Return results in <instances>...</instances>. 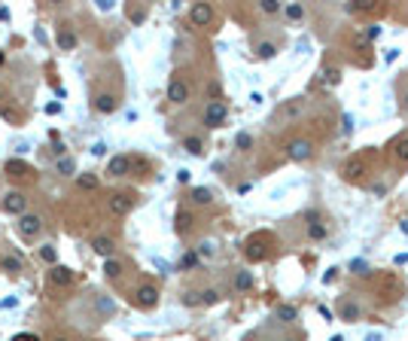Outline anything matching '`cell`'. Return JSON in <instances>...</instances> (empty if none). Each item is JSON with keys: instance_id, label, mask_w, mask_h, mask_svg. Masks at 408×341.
Listing matches in <instances>:
<instances>
[{"instance_id": "1", "label": "cell", "mask_w": 408, "mask_h": 341, "mask_svg": "<svg viewBox=\"0 0 408 341\" xmlns=\"http://www.w3.org/2000/svg\"><path fill=\"white\" fill-rule=\"evenodd\" d=\"M0 210H3V213H12V216H24V210H27L24 192H6L3 201H0Z\"/></svg>"}, {"instance_id": "2", "label": "cell", "mask_w": 408, "mask_h": 341, "mask_svg": "<svg viewBox=\"0 0 408 341\" xmlns=\"http://www.w3.org/2000/svg\"><path fill=\"white\" fill-rule=\"evenodd\" d=\"M131 207H134V195L131 192H116V195L107 198V210L113 216H125V213H131Z\"/></svg>"}, {"instance_id": "3", "label": "cell", "mask_w": 408, "mask_h": 341, "mask_svg": "<svg viewBox=\"0 0 408 341\" xmlns=\"http://www.w3.org/2000/svg\"><path fill=\"white\" fill-rule=\"evenodd\" d=\"M226 116H229V107L223 101H210L204 107V125H210V128H219L226 122Z\"/></svg>"}, {"instance_id": "4", "label": "cell", "mask_w": 408, "mask_h": 341, "mask_svg": "<svg viewBox=\"0 0 408 341\" xmlns=\"http://www.w3.org/2000/svg\"><path fill=\"white\" fill-rule=\"evenodd\" d=\"M134 305H137V308H143V311L155 308V305H159V290H155L152 284H140V287H137V293H134Z\"/></svg>"}, {"instance_id": "5", "label": "cell", "mask_w": 408, "mask_h": 341, "mask_svg": "<svg viewBox=\"0 0 408 341\" xmlns=\"http://www.w3.org/2000/svg\"><path fill=\"white\" fill-rule=\"evenodd\" d=\"M287 156H290L293 162H308V159L314 156V146H311V140L299 137V140H290V143H287Z\"/></svg>"}, {"instance_id": "6", "label": "cell", "mask_w": 408, "mask_h": 341, "mask_svg": "<svg viewBox=\"0 0 408 341\" xmlns=\"http://www.w3.org/2000/svg\"><path fill=\"white\" fill-rule=\"evenodd\" d=\"M189 21H192L195 27H207V24L213 21V6H210V3H192Z\"/></svg>"}, {"instance_id": "7", "label": "cell", "mask_w": 408, "mask_h": 341, "mask_svg": "<svg viewBox=\"0 0 408 341\" xmlns=\"http://www.w3.org/2000/svg\"><path fill=\"white\" fill-rule=\"evenodd\" d=\"M40 232H43V220H40L37 213L18 216V235H21V238H37Z\"/></svg>"}, {"instance_id": "8", "label": "cell", "mask_w": 408, "mask_h": 341, "mask_svg": "<svg viewBox=\"0 0 408 341\" xmlns=\"http://www.w3.org/2000/svg\"><path fill=\"white\" fill-rule=\"evenodd\" d=\"M168 101H171V104H186V101H189V85H186V79L171 76V82H168Z\"/></svg>"}, {"instance_id": "9", "label": "cell", "mask_w": 408, "mask_h": 341, "mask_svg": "<svg viewBox=\"0 0 408 341\" xmlns=\"http://www.w3.org/2000/svg\"><path fill=\"white\" fill-rule=\"evenodd\" d=\"M3 168H6V174L15 177V180H27V177H34V168H30L27 162H21V159H9Z\"/></svg>"}, {"instance_id": "10", "label": "cell", "mask_w": 408, "mask_h": 341, "mask_svg": "<svg viewBox=\"0 0 408 341\" xmlns=\"http://www.w3.org/2000/svg\"><path fill=\"white\" fill-rule=\"evenodd\" d=\"M131 171V159L128 156H113L110 162H107V174L110 177H125Z\"/></svg>"}, {"instance_id": "11", "label": "cell", "mask_w": 408, "mask_h": 341, "mask_svg": "<svg viewBox=\"0 0 408 341\" xmlns=\"http://www.w3.org/2000/svg\"><path fill=\"white\" fill-rule=\"evenodd\" d=\"M116 107H119L116 95H110V91H98V95H95V110H98V113H113Z\"/></svg>"}, {"instance_id": "12", "label": "cell", "mask_w": 408, "mask_h": 341, "mask_svg": "<svg viewBox=\"0 0 408 341\" xmlns=\"http://www.w3.org/2000/svg\"><path fill=\"white\" fill-rule=\"evenodd\" d=\"M366 174V159H351L348 165H344V177L348 180H360Z\"/></svg>"}, {"instance_id": "13", "label": "cell", "mask_w": 408, "mask_h": 341, "mask_svg": "<svg viewBox=\"0 0 408 341\" xmlns=\"http://www.w3.org/2000/svg\"><path fill=\"white\" fill-rule=\"evenodd\" d=\"M91 250H95L98 256L110 259V256H113V250H116V244H113V238H95V241H91Z\"/></svg>"}, {"instance_id": "14", "label": "cell", "mask_w": 408, "mask_h": 341, "mask_svg": "<svg viewBox=\"0 0 408 341\" xmlns=\"http://www.w3.org/2000/svg\"><path fill=\"white\" fill-rule=\"evenodd\" d=\"M390 152H393V159L408 162V134H399V137L390 143Z\"/></svg>"}, {"instance_id": "15", "label": "cell", "mask_w": 408, "mask_h": 341, "mask_svg": "<svg viewBox=\"0 0 408 341\" xmlns=\"http://www.w3.org/2000/svg\"><path fill=\"white\" fill-rule=\"evenodd\" d=\"M268 256V250H265V244L259 241V238H253V241H247V259H253V262H259V259H265Z\"/></svg>"}, {"instance_id": "16", "label": "cell", "mask_w": 408, "mask_h": 341, "mask_svg": "<svg viewBox=\"0 0 408 341\" xmlns=\"http://www.w3.org/2000/svg\"><path fill=\"white\" fill-rule=\"evenodd\" d=\"M49 277H52V284H58V287H67V284L73 281V274H70V268H64V265H52V271H49Z\"/></svg>"}, {"instance_id": "17", "label": "cell", "mask_w": 408, "mask_h": 341, "mask_svg": "<svg viewBox=\"0 0 408 341\" xmlns=\"http://www.w3.org/2000/svg\"><path fill=\"white\" fill-rule=\"evenodd\" d=\"M302 113H305V101H302V98H296L293 104L280 107V116H284V119H296V116H302Z\"/></svg>"}, {"instance_id": "18", "label": "cell", "mask_w": 408, "mask_h": 341, "mask_svg": "<svg viewBox=\"0 0 408 341\" xmlns=\"http://www.w3.org/2000/svg\"><path fill=\"white\" fill-rule=\"evenodd\" d=\"M326 235H329V229H326L320 220H314V216H311V223H308V238H311V241H323Z\"/></svg>"}, {"instance_id": "19", "label": "cell", "mask_w": 408, "mask_h": 341, "mask_svg": "<svg viewBox=\"0 0 408 341\" xmlns=\"http://www.w3.org/2000/svg\"><path fill=\"white\" fill-rule=\"evenodd\" d=\"M58 46H61L64 52H73V49H76V37H73V30L61 27V30H58Z\"/></svg>"}, {"instance_id": "20", "label": "cell", "mask_w": 408, "mask_h": 341, "mask_svg": "<svg viewBox=\"0 0 408 341\" xmlns=\"http://www.w3.org/2000/svg\"><path fill=\"white\" fill-rule=\"evenodd\" d=\"M104 277H107V281H119V277H122V262L104 259Z\"/></svg>"}, {"instance_id": "21", "label": "cell", "mask_w": 408, "mask_h": 341, "mask_svg": "<svg viewBox=\"0 0 408 341\" xmlns=\"http://www.w3.org/2000/svg\"><path fill=\"white\" fill-rule=\"evenodd\" d=\"M338 79H341V70H338V67H326V70L320 73V82H323V85H338Z\"/></svg>"}, {"instance_id": "22", "label": "cell", "mask_w": 408, "mask_h": 341, "mask_svg": "<svg viewBox=\"0 0 408 341\" xmlns=\"http://www.w3.org/2000/svg\"><path fill=\"white\" fill-rule=\"evenodd\" d=\"M192 201H195V204H210V201H213V192L204 189V186H198V189H192Z\"/></svg>"}, {"instance_id": "23", "label": "cell", "mask_w": 408, "mask_h": 341, "mask_svg": "<svg viewBox=\"0 0 408 341\" xmlns=\"http://www.w3.org/2000/svg\"><path fill=\"white\" fill-rule=\"evenodd\" d=\"M250 287H253V274H250V271H238V274H235V290L244 293V290H250Z\"/></svg>"}, {"instance_id": "24", "label": "cell", "mask_w": 408, "mask_h": 341, "mask_svg": "<svg viewBox=\"0 0 408 341\" xmlns=\"http://www.w3.org/2000/svg\"><path fill=\"white\" fill-rule=\"evenodd\" d=\"M284 15H287L290 21H299V18L305 15V6H302V3H290V6H284Z\"/></svg>"}, {"instance_id": "25", "label": "cell", "mask_w": 408, "mask_h": 341, "mask_svg": "<svg viewBox=\"0 0 408 341\" xmlns=\"http://www.w3.org/2000/svg\"><path fill=\"white\" fill-rule=\"evenodd\" d=\"M296 317H299V311H296L293 305H280V308H277V320H284V323H293Z\"/></svg>"}, {"instance_id": "26", "label": "cell", "mask_w": 408, "mask_h": 341, "mask_svg": "<svg viewBox=\"0 0 408 341\" xmlns=\"http://www.w3.org/2000/svg\"><path fill=\"white\" fill-rule=\"evenodd\" d=\"M256 55H259L262 61H268V58H274V55H277V46H274V43H259Z\"/></svg>"}, {"instance_id": "27", "label": "cell", "mask_w": 408, "mask_h": 341, "mask_svg": "<svg viewBox=\"0 0 408 341\" xmlns=\"http://www.w3.org/2000/svg\"><path fill=\"white\" fill-rule=\"evenodd\" d=\"M183 149H189L192 156H201V152H204V143H201L198 137H186V140H183Z\"/></svg>"}, {"instance_id": "28", "label": "cell", "mask_w": 408, "mask_h": 341, "mask_svg": "<svg viewBox=\"0 0 408 341\" xmlns=\"http://www.w3.org/2000/svg\"><path fill=\"white\" fill-rule=\"evenodd\" d=\"M113 311H116V302H113L110 296H101V299H98V314H107V317H110Z\"/></svg>"}, {"instance_id": "29", "label": "cell", "mask_w": 408, "mask_h": 341, "mask_svg": "<svg viewBox=\"0 0 408 341\" xmlns=\"http://www.w3.org/2000/svg\"><path fill=\"white\" fill-rule=\"evenodd\" d=\"M341 317H344L348 323H354V320H360V308H357L354 302H344V308H341Z\"/></svg>"}, {"instance_id": "30", "label": "cell", "mask_w": 408, "mask_h": 341, "mask_svg": "<svg viewBox=\"0 0 408 341\" xmlns=\"http://www.w3.org/2000/svg\"><path fill=\"white\" fill-rule=\"evenodd\" d=\"M235 146H238V149H241V152H247V149H250V146H253V137H250V134H247V131H241V134H238V137H235Z\"/></svg>"}, {"instance_id": "31", "label": "cell", "mask_w": 408, "mask_h": 341, "mask_svg": "<svg viewBox=\"0 0 408 341\" xmlns=\"http://www.w3.org/2000/svg\"><path fill=\"white\" fill-rule=\"evenodd\" d=\"M58 171H61V174H73V171H76V162H73L70 156H61V159H58Z\"/></svg>"}, {"instance_id": "32", "label": "cell", "mask_w": 408, "mask_h": 341, "mask_svg": "<svg viewBox=\"0 0 408 341\" xmlns=\"http://www.w3.org/2000/svg\"><path fill=\"white\" fill-rule=\"evenodd\" d=\"M189 229H192V216L186 210H180L177 213V232H189Z\"/></svg>"}, {"instance_id": "33", "label": "cell", "mask_w": 408, "mask_h": 341, "mask_svg": "<svg viewBox=\"0 0 408 341\" xmlns=\"http://www.w3.org/2000/svg\"><path fill=\"white\" fill-rule=\"evenodd\" d=\"M195 265H198V253H186V256L180 259V268H183V271H192Z\"/></svg>"}, {"instance_id": "34", "label": "cell", "mask_w": 408, "mask_h": 341, "mask_svg": "<svg viewBox=\"0 0 408 341\" xmlns=\"http://www.w3.org/2000/svg\"><path fill=\"white\" fill-rule=\"evenodd\" d=\"M3 271H9V274H18V271H21V262H18L15 256H6V259H3Z\"/></svg>"}, {"instance_id": "35", "label": "cell", "mask_w": 408, "mask_h": 341, "mask_svg": "<svg viewBox=\"0 0 408 341\" xmlns=\"http://www.w3.org/2000/svg\"><path fill=\"white\" fill-rule=\"evenodd\" d=\"M76 183H79V189H95V186H98V180H95L91 174H79Z\"/></svg>"}, {"instance_id": "36", "label": "cell", "mask_w": 408, "mask_h": 341, "mask_svg": "<svg viewBox=\"0 0 408 341\" xmlns=\"http://www.w3.org/2000/svg\"><path fill=\"white\" fill-rule=\"evenodd\" d=\"M213 253H216V244H213V241H201V244H198V256L207 259V256H213Z\"/></svg>"}, {"instance_id": "37", "label": "cell", "mask_w": 408, "mask_h": 341, "mask_svg": "<svg viewBox=\"0 0 408 341\" xmlns=\"http://www.w3.org/2000/svg\"><path fill=\"white\" fill-rule=\"evenodd\" d=\"M40 256H43L46 262H52V265H55V259H58V253H55V247H52V244H46V247H40Z\"/></svg>"}, {"instance_id": "38", "label": "cell", "mask_w": 408, "mask_h": 341, "mask_svg": "<svg viewBox=\"0 0 408 341\" xmlns=\"http://www.w3.org/2000/svg\"><path fill=\"white\" fill-rule=\"evenodd\" d=\"M219 302V293L216 290H204L201 293V305H216Z\"/></svg>"}, {"instance_id": "39", "label": "cell", "mask_w": 408, "mask_h": 341, "mask_svg": "<svg viewBox=\"0 0 408 341\" xmlns=\"http://www.w3.org/2000/svg\"><path fill=\"white\" fill-rule=\"evenodd\" d=\"M259 9L271 15V12H277V9H280V3H277V0H262V3H259Z\"/></svg>"}, {"instance_id": "40", "label": "cell", "mask_w": 408, "mask_h": 341, "mask_svg": "<svg viewBox=\"0 0 408 341\" xmlns=\"http://www.w3.org/2000/svg\"><path fill=\"white\" fill-rule=\"evenodd\" d=\"M351 9H360V12H369V9H375V0H360V3H351Z\"/></svg>"}, {"instance_id": "41", "label": "cell", "mask_w": 408, "mask_h": 341, "mask_svg": "<svg viewBox=\"0 0 408 341\" xmlns=\"http://www.w3.org/2000/svg\"><path fill=\"white\" fill-rule=\"evenodd\" d=\"M183 302H186V305H201V293H186Z\"/></svg>"}, {"instance_id": "42", "label": "cell", "mask_w": 408, "mask_h": 341, "mask_svg": "<svg viewBox=\"0 0 408 341\" xmlns=\"http://www.w3.org/2000/svg\"><path fill=\"white\" fill-rule=\"evenodd\" d=\"M351 268H354L357 274H369V265H366V262H357V259H354V262H351Z\"/></svg>"}, {"instance_id": "43", "label": "cell", "mask_w": 408, "mask_h": 341, "mask_svg": "<svg viewBox=\"0 0 408 341\" xmlns=\"http://www.w3.org/2000/svg\"><path fill=\"white\" fill-rule=\"evenodd\" d=\"M378 34H381V24H369V30H366V37H369V40H375Z\"/></svg>"}, {"instance_id": "44", "label": "cell", "mask_w": 408, "mask_h": 341, "mask_svg": "<svg viewBox=\"0 0 408 341\" xmlns=\"http://www.w3.org/2000/svg\"><path fill=\"white\" fill-rule=\"evenodd\" d=\"M341 122H344V134H351V128H354V116H348V113H344V119H341Z\"/></svg>"}, {"instance_id": "45", "label": "cell", "mask_w": 408, "mask_h": 341, "mask_svg": "<svg viewBox=\"0 0 408 341\" xmlns=\"http://www.w3.org/2000/svg\"><path fill=\"white\" fill-rule=\"evenodd\" d=\"M12 341H40L37 335H30V332H21V335H15Z\"/></svg>"}, {"instance_id": "46", "label": "cell", "mask_w": 408, "mask_h": 341, "mask_svg": "<svg viewBox=\"0 0 408 341\" xmlns=\"http://www.w3.org/2000/svg\"><path fill=\"white\" fill-rule=\"evenodd\" d=\"M372 192H375V195H387V186H384V183H375Z\"/></svg>"}, {"instance_id": "47", "label": "cell", "mask_w": 408, "mask_h": 341, "mask_svg": "<svg viewBox=\"0 0 408 341\" xmlns=\"http://www.w3.org/2000/svg\"><path fill=\"white\" fill-rule=\"evenodd\" d=\"M46 113H49V116H55V113H61V104H49V107H46Z\"/></svg>"}, {"instance_id": "48", "label": "cell", "mask_w": 408, "mask_h": 341, "mask_svg": "<svg viewBox=\"0 0 408 341\" xmlns=\"http://www.w3.org/2000/svg\"><path fill=\"white\" fill-rule=\"evenodd\" d=\"M91 152H95V156H104V152H107V146H104V143H95V146H91Z\"/></svg>"}, {"instance_id": "49", "label": "cell", "mask_w": 408, "mask_h": 341, "mask_svg": "<svg viewBox=\"0 0 408 341\" xmlns=\"http://www.w3.org/2000/svg\"><path fill=\"white\" fill-rule=\"evenodd\" d=\"M335 274H338V271L332 268V271H326V274H323V281H326V284H332V281H335Z\"/></svg>"}, {"instance_id": "50", "label": "cell", "mask_w": 408, "mask_h": 341, "mask_svg": "<svg viewBox=\"0 0 408 341\" xmlns=\"http://www.w3.org/2000/svg\"><path fill=\"white\" fill-rule=\"evenodd\" d=\"M408 262V253H399V256H396V265H405Z\"/></svg>"}, {"instance_id": "51", "label": "cell", "mask_w": 408, "mask_h": 341, "mask_svg": "<svg viewBox=\"0 0 408 341\" xmlns=\"http://www.w3.org/2000/svg\"><path fill=\"white\" fill-rule=\"evenodd\" d=\"M366 341H381V335H378V332H369V335H366Z\"/></svg>"}, {"instance_id": "52", "label": "cell", "mask_w": 408, "mask_h": 341, "mask_svg": "<svg viewBox=\"0 0 408 341\" xmlns=\"http://www.w3.org/2000/svg\"><path fill=\"white\" fill-rule=\"evenodd\" d=\"M399 229H402V232L408 235V220H402V223H399Z\"/></svg>"}, {"instance_id": "53", "label": "cell", "mask_w": 408, "mask_h": 341, "mask_svg": "<svg viewBox=\"0 0 408 341\" xmlns=\"http://www.w3.org/2000/svg\"><path fill=\"white\" fill-rule=\"evenodd\" d=\"M329 341H344V338H341V335H332V338H329Z\"/></svg>"}, {"instance_id": "54", "label": "cell", "mask_w": 408, "mask_h": 341, "mask_svg": "<svg viewBox=\"0 0 408 341\" xmlns=\"http://www.w3.org/2000/svg\"><path fill=\"white\" fill-rule=\"evenodd\" d=\"M405 110H408V91H405Z\"/></svg>"}, {"instance_id": "55", "label": "cell", "mask_w": 408, "mask_h": 341, "mask_svg": "<svg viewBox=\"0 0 408 341\" xmlns=\"http://www.w3.org/2000/svg\"><path fill=\"white\" fill-rule=\"evenodd\" d=\"M55 341H67V338H55Z\"/></svg>"}, {"instance_id": "56", "label": "cell", "mask_w": 408, "mask_h": 341, "mask_svg": "<svg viewBox=\"0 0 408 341\" xmlns=\"http://www.w3.org/2000/svg\"><path fill=\"white\" fill-rule=\"evenodd\" d=\"M0 64H3V55H0Z\"/></svg>"}]
</instances>
